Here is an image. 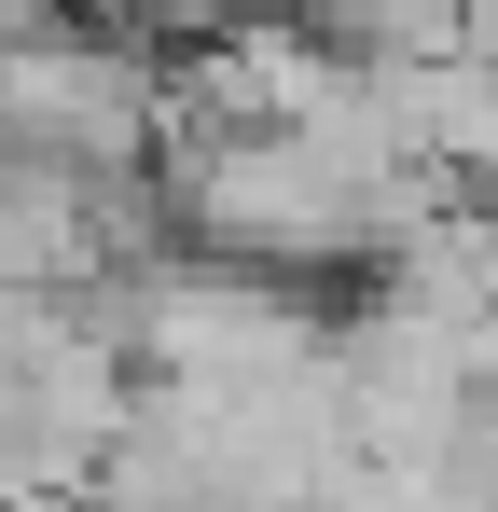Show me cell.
I'll return each instance as SVG.
<instances>
[{"mask_svg": "<svg viewBox=\"0 0 498 512\" xmlns=\"http://www.w3.org/2000/svg\"><path fill=\"white\" fill-rule=\"evenodd\" d=\"M485 512H498V485H485Z\"/></svg>", "mask_w": 498, "mask_h": 512, "instance_id": "7a4b0ae2", "label": "cell"}, {"mask_svg": "<svg viewBox=\"0 0 498 512\" xmlns=\"http://www.w3.org/2000/svg\"><path fill=\"white\" fill-rule=\"evenodd\" d=\"M360 305H388V319H429V333H498V208L485 194H429L388 250L360 263Z\"/></svg>", "mask_w": 498, "mask_h": 512, "instance_id": "6da1fadb", "label": "cell"}]
</instances>
